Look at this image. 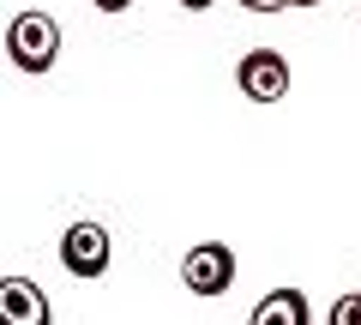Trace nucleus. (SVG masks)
Returning a JSON list of instances; mask_svg holds the SVG:
<instances>
[{"instance_id":"11","label":"nucleus","mask_w":361,"mask_h":325,"mask_svg":"<svg viewBox=\"0 0 361 325\" xmlns=\"http://www.w3.org/2000/svg\"><path fill=\"white\" fill-rule=\"evenodd\" d=\"M295 6H319V0H295Z\"/></svg>"},{"instance_id":"3","label":"nucleus","mask_w":361,"mask_h":325,"mask_svg":"<svg viewBox=\"0 0 361 325\" xmlns=\"http://www.w3.org/2000/svg\"><path fill=\"white\" fill-rule=\"evenodd\" d=\"M235 85H241V97H253V103H283L289 97V61L277 49H247L241 66H235Z\"/></svg>"},{"instance_id":"10","label":"nucleus","mask_w":361,"mask_h":325,"mask_svg":"<svg viewBox=\"0 0 361 325\" xmlns=\"http://www.w3.org/2000/svg\"><path fill=\"white\" fill-rule=\"evenodd\" d=\"M349 307H355V325H361V295H349Z\"/></svg>"},{"instance_id":"9","label":"nucleus","mask_w":361,"mask_h":325,"mask_svg":"<svg viewBox=\"0 0 361 325\" xmlns=\"http://www.w3.org/2000/svg\"><path fill=\"white\" fill-rule=\"evenodd\" d=\"M180 6H187V13H211V6H217V0H180Z\"/></svg>"},{"instance_id":"4","label":"nucleus","mask_w":361,"mask_h":325,"mask_svg":"<svg viewBox=\"0 0 361 325\" xmlns=\"http://www.w3.org/2000/svg\"><path fill=\"white\" fill-rule=\"evenodd\" d=\"M109 253H115V241H109V229L103 223H66V235H61V265L73 277H103L109 271Z\"/></svg>"},{"instance_id":"8","label":"nucleus","mask_w":361,"mask_h":325,"mask_svg":"<svg viewBox=\"0 0 361 325\" xmlns=\"http://www.w3.org/2000/svg\"><path fill=\"white\" fill-rule=\"evenodd\" d=\"M90 6H97V13H127L133 0H90Z\"/></svg>"},{"instance_id":"6","label":"nucleus","mask_w":361,"mask_h":325,"mask_svg":"<svg viewBox=\"0 0 361 325\" xmlns=\"http://www.w3.org/2000/svg\"><path fill=\"white\" fill-rule=\"evenodd\" d=\"M253 325H307V295L301 289H271L253 307Z\"/></svg>"},{"instance_id":"7","label":"nucleus","mask_w":361,"mask_h":325,"mask_svg":"<svg viewBox=\"0 0 361 325\" xmlns=\"http://www.w3.org/2000/svg\"><path fill=\"white\" fill-rule=\"evenodd\" d=\"M247 13H283V6H295V0H241Z\"/></svg>"},{"instance_id":"2","label":"nucleus","mask_w":361,"mask_h":325,"mask_svg":"<svg viewBox=\"0 0 361 325\" xmlns=\"http://www.w3.org/2000/svg\"><path fill=\"white\" fill-rule=\"evenodd\" d=\"M180 283L193 289V295H205V301L229 295V283H235V253L223 247V241H199V247L180 259Z\"/></svg>"},{"instance_id":"5","label":"nucleus","mask_w":361,"mask_h":325,"mask_svg":"<svg viewBox=\"0 0 361 325\" xmlns=\"http://www.w3.org/2000/svg\"><path fill=\"white\" fill-rule=\"evenodd\" d=\"M0 319L6 325H49L54 313H49V295L30 277H6L0 283Z\"/></svg>"},{"instance_id":"1","label":"nucleus","mask_w":361,"mask_h":325,"mask_svg":"<svg viewBox=\"0 0 361 325\" xmlns=\"http://www.w3.org/2000/svg\"><path fill=\"white\" fill-rule=\"evenodd\" d=\"M6 54H13L18 73H49L61 61V25L49 13H18L6 25Z\"/></svg>"}]
</instances>
